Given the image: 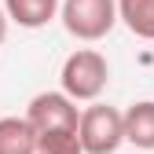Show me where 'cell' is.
I'll use <instances>...</instances> for the list:
<instances>
[{"label":"cell","instance_id":"8992f818","mask_svg":"<svg viewBox=\"0 0 154 154\" xmlns=\"http://www.w3.org/2000/svg\"><path fill=\"white\" fill-rule=\"evenodd\" d=\"M125 140L140 154L154 150V99H140L125 110Z\"/></svg>","mask_w":154,"mask_h":154},{"label":"cell","instance_id":"52a82bcc","mask_svg":"<svg viewBox=\"0 0 154 154\" xmlns=\"http://www.w3.org/2000/svg\"><path fill=\"white\" fill-rule=\"evenodd\" d=\"M0 154H41V136L22 118H0Z\"/></svg>","mask_w":154,"mask_h":154},{"label":"cell","instance_id":"9c48e42d","mask_svg":"<svg viewBox=\"0 0 154 154\" xmlns=\"http://www.w3.org/2000/svg\"><path fill=\"white\" fill-rule=\"evenodd\" d=\"M41 154H85L77 132H41Z\"/></svg>","mask_w":154,"mask_h":154},{"label":"cell","instance_id":"6da1fadb","mask_svg":"<svg viewBox=\"0 0 154 154\" xmlns=\"http://www.w3.org/2000/svg\"><path fill=\"white\" fill-rule=\"evenodd\" d=\"M59 85L73 103H95L110 85V63L95 48H77L66 55L59 70Z\"/></svg>","mask_w":154,"mask_h":154},{"label":"cell","instance_id":"30bf717a","mask_svg":"<svg viewBox=\"0 0 154 154\" xmlns=\"http://www.w3.org/2000/svg\"><path fill=\"white\" fill-rule=\"evenodd\" d=\"M8 22H11V18H8V11L0 8V44H4V37H8Z\"/></svg>","mask_w":154,"mask_h":154},{"label":"cell","instance_id":"7a4b0ae2","mask_svg":"<svg viewBox=\"0 0 154 154\" xmlns=\"http://www.w3.org/2000/svg\"><path fill=\"white\" fill-rule=\"evenodd\" d=\"M63 29L85 44H95L121 22L118 18V0H63L59 8Z\"/></svg>","mask_w":154,"mask_h":154},{"label":"cell","instance_id":"ba28073f","mask_svg":"<svg viewBox=\"0 0 154 154\" xmlns=\"http://www.w3.org/2000/svg\"><path fill=\"white\" fill-rule=\"evenodd\" d=\"M118 18L140 41H154V0H118Z\"/></svg>","mask_w":154,"mask_h":154},{"label":"cell","instance_id":"277c9868","mask_svg":"<svg viewBox=\"0 0 154 154\" xmlns=\"http://www.w3.org/2000/svg\"><path fill=\"white\" fill-rule=\"evenodd\" d=\"M26 121L41 132H77L81 128V110L70 95L59 88V92H37L29 106H26Z\"/></svg>","mask_w":154,"mask_h":154},{"label":"cell","instance_id":"5b68a950","mask_svg":"<svg viewBox=\"0 0 154 154\" xmlns=\"http://www.w3.org/2000/svg\"><path fill=\"white\" fill-rule=\"evenodd\" d=\"M63 0H4V11L15 26L22 29H41L51 18H59Z\"/></svg>","mask_w":154,"mask_h":154},{"label":"cell","instance_id":"3957f363","mask_svg":"<svg viewBox=\"0 0 154 154\" xmlns=\"http://www.w3.org/2000/svg\"><path fill=\"white\" fill-rule=\"evenodd\" d=\"M77 136H81L85 154H118V147L125 143V114L118 106L92 103L81 110Z\"/></svg>","mask_w":154,"mask_h":154}]
</instances>
